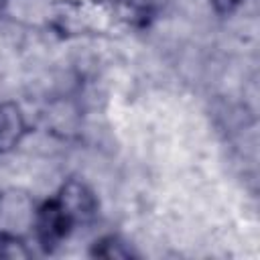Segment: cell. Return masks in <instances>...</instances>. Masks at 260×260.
I'll return each mask as SVG.
<instances>
[{"instance_id":"6da1fadb","label":"cell","mask_w":260,"mask_h":260,"mask_svg":"<svg viewBox=\"0 0 260 260\" xmlns=\"http://www.w3.org/2000/svg\"><path fill=\"white\" fill-rule=\"evenodd\" d=\"M73 228V219L63 209V205L57 199H51L43 203V207L35 215V230L39 242L49 250L57 246Z\"/></svg>"},{"instance_id":"7a4b0ae2","label":"cell","mask_w":260,"mask_h":260,"mask_svg":"<svg viewBox=\"0 0 260 260\" xmlns=\"http://www.w3.org/2000/svg\"><path fill=\"white\" fill-rule=\"evenodd\" d=\"M57 201L69 213L73 223L89 221L95 215V209H98V201H95L93 193L79 181H67L61 187V193H59Z\"/></svg>"},{"instance_id":"3957f363","label":"cell","mask_w":260,"mask_h":260,"mask_svg":"<svg viewBox=\"0 0 260 260\" xmlns=\"http://www.w3.org/2000/svg\"><path fill=\"white\" fill-rule=\"evenodd\" d=\"M24 134V120L14 104H0V152L18 144Z\"/></svg>"},{"instance_id":"277c9868","label":"cell","mask_w":260,"mask_h":260,"mask_svg":"<svg viewBox=\"0 0 260 260\" xmlns=\"http://www.w3.org/2000/svg\"><path fill=\"white\" fill-rule=\"evenodd\" d=\"M120 18L132 26H144L150 18V0H114Z\"/></svg>"},{"instance_id":"5b68a950","label":"cell","mask_w":260,"mask_h":260,"mask_svg":"<svg viewBox=\"0 0 260 260\" xmlns=\"http://www.w3.org/2000/svg\"><path fill=\"white\" fill-rule=\"evenodd\" d=\"M91 254L93 256H100V258H128L130 256V250H126L124 244L118 238L108 236V238L95 242Z\"/></svg>"},{"instance_id":"8992f818","label":"cell","mask_w":260,"mask_h":260,"mask_svg":"<svg viewBox=\"0 0 260 260\" xmlns=\"http://www.w3.org/2000/svg\"><path fill=\"white\" fill-rule=\"evenodd\" d=\"M0 256L2 258H28V250L16 238V234H0Z\"/></svg>"}]
</instances>
